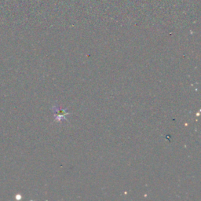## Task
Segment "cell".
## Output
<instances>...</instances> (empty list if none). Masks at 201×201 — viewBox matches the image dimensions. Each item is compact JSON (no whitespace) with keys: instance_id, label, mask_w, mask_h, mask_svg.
<instances>
[{"instance_id":"1","label":"cell","mask_w":201,"mask_h":201,"mask_svg":"<svg viewBox=\"0 0 201 201\" xmlns=\"http://www.w3.org/2000/svg\"><path fill=\"white\" fill-rule=\"evenodd\" d=\"M53 109H55V111H54V114H58V117L56 118V119H58V120L59 121V119H61V118H64V119H65V118H64V115H67V112H65V111H64V110H60V112L58 111V109H57V108L56 107H54Z\"/></svg>"}]
</instances>
